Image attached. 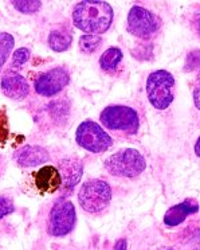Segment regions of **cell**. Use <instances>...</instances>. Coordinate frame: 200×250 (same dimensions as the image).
<instances>
[{"mask_svg":"<svg viewBox=\"0 0 200 250\" xmlns=\"http://www.w3.org/2000/svg\"><path fill=\"white\" fill-rule=\"evenodd\" d=\"M114 12L112 6L100 0H83L77 3L73 10V23L86 34L106 33L112 26Z\"/></svg>","mask_w":200,"mask_h":250,"instance_id":"6da1fadb","label":"cell"},{"mask_svg":"<svg viewBox=\"0 0 200 250\" xmlns=\"http://www.w3.org/2000/svg\"><path fill=\"white\" fill-rule=\"evenodd\" d=\"M103 167L109 174L117 178H136L144 172L146 162L144 156L135 148H125L109 156Z\"/></svg>","mask_w":200,"mask_h":250,"instance_id":"7a4b0ae2","label":"cell"},{"mask_svg":"<svg viewBox=\"0 0 200 250\" xmlns=\"http://www.w3.org/2000/svg\"><path fill=\"white\" fill-rule=\"evenodd\" d=\"M175 78L167 70H155L146 78V96L153 108L164 110L171 106L175 97Z\"/></svg>","mask_w":200,"mask_h":250,"instance_id":"3957f363","label":"cell"},{"mask_svg":"<svg viewBox=\"0 0 200 250\" xmlns=\"http://www.w3.org/2000/svg\"><path fill=\"white\" fill-rule=\"evenodd\" d=\"M100 121L110 131L136 135L140 128V117L135 109L125 105H109L100 114Z\"/></svg>","mask_w":200,"mask_h":250,"instance_id":"277c9868","label":"cell"},{"mask_svg":"<svg viewBox=\"0 0 200 250\" xmlns=\"http://www.w3.org/2000/svg\"><path fill=\"white\" fill-rule=\"evenodd\" d=\"M112 201L110 186L101 179H90L81 186L78 202L86 212L98 214L103 211Z\"/></svg>","mask_w":200,"mask_h":250,"instance_id":"5b68a950","label":"cell"},{"mask_svg":"<svg viewBox=\"0 0 200 250\" xmlns=\"http://www.w3.org/2000/svg\"><path fill=\"white\" fill-rule=\"evenodd\" d=\"M76 140L80 147L92 153L105 152L113 144V140L109 136L108 132L103 131L102 126L93 120H86L78 125Z\"/></svg>","mask_w":200,"mask_h":250,"instance_id":"8992f818","label":"cell"},{"mask_svg":"<svg viewBox=\"0 0 200 250\" xmlns=\"http://www.w3.org/2000/svg\"><path fill=\"white\" fill-rule=\"evenodd\" d=\"M77 214L74 205L70 201L60 199L51 207L47 231L53 237H65L74 229Z\"/></svg>","mask_w":200,"mask_h":250,"instance_id":"52a82bcc","label":"cell"},{"mask_svg":"<svg viewBox=\"0 0 200 250\" xmlns=\"http://www.w3.org/2000/svg\"><path fill=\"white\" fill-rule=\"evenodd\" d=\"M128 33L140 39H149L160 28L159 18L145 7L133 6L128 14Z\"/></svg>","mask_w":200,"mask_h":250,"instance_id":"ba28073f","label":"cell"},{"mask_svg":"<svg viewBox=\"0 0 200 250\" xmlns=\"http://www.w3.org/2000/svg\"><path fill=\"white\" fill-rule=\"evenodd\" d=\"M70 82V74L63 67H54L42 73L34 82V89L39 96L53 97L65 89Z\"/></svg>","mask_w":200,"mask_h":250,"instance_id":"9c48e42d","label":"cell"},{"mask_svg":"<svg viewBox=\"0 0 200 250\" xmlns=\"http://www.w3.org/2000/svg\"><path fill=\"white\" fill-rule=\"evenodd\" d=\"M58 171L62 178V191L65 195H69L81 180L83 163L78 158H65L58 164Z\"/></svg>","mask_w":200,"mask_h":250,"instance_id":"30bf717a","label":"cell"},{"mask_svg":"<svg viewBox=\"0 0 200 250\" xmlns=\"http://www.w3.org/2000/svg\"><path fill=\"white\" fill-rule=\"evenodd\" d=\"M34 183L42 195L54 194L62 186V178L58 168H55L54 166H44L34 174Z\"/></svg>","mask_w":200,"mask_h":250,"instance_id":"8fae6325","label":"cell"},{"mask_svg":"<svg viewBox=\"0 0 200 250\" xmlns=\"http://www.w3.org/2000/svg\"><path fill=\"white\" fill-rule=\"evenodd\" d=\"M1 92L14 101H22L28 96L30 85L27 80L18 73H7L1 78Z\"/></svg>","mask_w":200,"mask_h":250,"instance_id":"7c38bea8","label":"cell"},{"mask_svg":"<svg viewBox=\"0 0 200 250\" xmlns=\"http://www.w3.org/2000/svg\"><path fill=\"white\" fill-rule=\"evenodd\" d=\"M198 211H199V203L192 198H188L181 203L168 208L164 215V225L168 228H176L180 223H183L187 217L194 215Z\"/></svg>","mask_w":200,"mask_h":250,"instance_id":"4fadbf2b","label":"cell"},{"mask_svg":"<svg viewBox=\"0 0 200 250\" xmlns=\"http://www.w3.org/2000/svg\"><path fill=\"white\" fill-rule=\"evenodd\" d=\"M15 160L20 167H37L50 160L49 152L39 146H24L15 152Z\"/></svg>","mask_w":200,"mask_h":250,"instance_id":"5bb4252c","label":"cell"},{"mask_svg":"<svg viewBox=\"0 0 200 250\" xmlns=\"http://www.w3.org/2000/svg\"><path fill=\"white\" fill-rule=\"evenodd\" d=\"M71 42H73V35L66 28H55L49 34V39H47L50 49L57 53L66 51L70 47Z\"/></svg>","mask_w":200,"mask_h":250,"instance_id":"9a60e30c","label":"cell"},{"mask_svg":"<svg viewBox=\"0 0 200 250\" xmlns=\"http://www.w3.org/2000/svg\"><path fill=\"white\" fill-rule=\"evenodd\" d=\"M122 51L119 47H110L106 51H103V54L100 58V66L105 71H113L117 69L120 62L122 61Z\"/></svg>","mask_w":200,"mask_h":250,"instance_id":"2e32d148","label":"cell"},{"mask_svg":"<svg viewBox=\"0 0 200 250\" xmlns=\"http://www.w3.org/2000/svg\"><path fill=\"white\" fill-rule=\"evenodd\" d=\"M101 43H102V38L100 35L85 34L80 38V50L85 54H93V53L97 51Z\"/></svg>","mask_w":200,"mask_h":250,"instance_id":"e0dca14e","label":"cell"},{"mask_svg":"<svg viewBox=\"0 0 200 250\" xmlns=\"http://www.w3.org/2000/svg\"><path fill=\"white\" fill-rule=\"evenodd\" d=\"M14 44H15V39L11 34L0 33V71L7 62V58L10 57Z\"/></svg>","mask_w":200,"mask_h":250,"instance_id":"ac0fdd59","label":"cell"},{"mask_svg":"<svg viewBox=\"0 0 200 250\" xmlns=\"http://www.w3.org/2000/svg\"><path fill=\"white\" fill-rule=\"evenodd\" d=\"M12 6L22 14H34L40 10L42 1H39V0H18V1H12Z\"/></svg>","mask_w":200,"mask_h":250,"instance_id":"d6986e66","label":"cell"},{"mask_svg":"<svg viewBox=\"0 0 200 250\" xmlns=\"http://www.w3.org/2000/svg\"><path fill=\"white\" fill-rule=\"evenodd\" d=\"M30 50L27 47H20L18 49L14 55H12V61H11V67L12 69H20L28 60H30Z\"/></svg>","mask_w":200,"mask_h":250,"instance_id":"ffe728a7","label":"cell"},{"mask_svg":"<svg viewBox=\"0 0 200 250\" xmlns=\"http://www.w3.org/2000/svg\"><path fill=\"white\" fill-rule=\"evenodd\" d=\"M200 69V50H194L187 55L185 63H184V70L185 71H195Z\"/></svg>","mask_w":200,"mask_h":250,"instance_id":"44dd1931","label":"cell"},{"mask_svg":"<svg viewBox=\"0 0 200 250\" xmlns=\"http://www.w3.org/2000/svg\"><path fill=\"white\" fill-rule=\"evenodd\" d=\"M10 135V128H8V116L7 113L0 109V146H3L4 143H7Z\"/></svg>","mask_w":200,"mask_h":250,"instance_id":"7402d4cb","label":"cell"},{"mask_svg":"<svg viewBox=\"0 0 200 250\" xmlns=\"http://www.w3.org/2000/svg\"><path fill=\"white\" fill-rule=\"evenodd\" d=\"M14 210L15 207H14L11 198L0 195V219H3L6 215H10L11 212H14Z\"/></svg>","mask_w":200,"mask_h":250,"instance_id":"603a6c76","label":"cell"},{"mask_svg":"<svg viewBox=\"0 0 200 250\" xmlns=\"http://www.w3.org/2000/svg\"><path fill=\"white\" fill-rule=\"evenodd\" d=\"M191 23H192V28L195 30L196 35L200 38V6L195 7V10L192 11Z\"/></svg>","mask_w":200,"mask_h":250,"instance_id":"cb8c5ba5","label":"cell"},{"mask_svg":"<svg viewBox=\"0 0 200 250\" xmlns=\"http://www.w3.org/2000/svg\"><path fill=\"white\" fill-rule=\"evenodd\" d=\"M194 104L196 109L200 110V73L196 81H195V86H194Z\"/></svg>","mask_w":200,"mask_h":250,"instance_id":"d4e9b609","label":"cell"},{"mask_svg":"<svg viewBox=\"0 0 200 250\" xmlns=\"http://www.w3.org/2000/svg\"><path fill=\"white\" fill-rule=\"evenodd\" d=\"M114 250H126V239L121 238L116 242Z\"/></svg>","mask_w":200,"mask_h":250,"instance_id":"484cf974","label":"cell"},{"mask_svg":"<svg viewBox=\"0 0 200 250\" xmlns=\"http://www.w3.org/2000/svg\"><path fill=\"white\" fill-rule=\"evenodd\" d=\"M195 153L200 158V136L198 137V140L195 143Z\"/></svg>","mask_w":200,"mask_h":250,"instance_id":"4316f807","label":"cell"},{"mask_svg":"<svg viewBox=\"0 0 200 250\" xmlns=\"http://www.w3.org/2000/svg\"><path fill=\"white\" fill-rule=\"evenodd\" d=\"M157 250H183V249H179V248H175V246H162V248H159Z\"/></svg>","mask_w":200,"mask_h":250,"instance_id":"83f0119b","label":"cell"}]
</instances>
